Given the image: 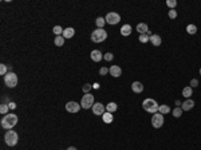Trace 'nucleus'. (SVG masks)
Returning a JSON list of instances; mask_svg holds the SVG:
<instances>
[{
  "instance_id": "1",
  "label": "nucleus",
  "mask_w": 201,
  "mask_h": 150,
  "mask_svg": "<svg viewBox=\"0 0 201 150\" xmlns=\"http://www.w3.org/2000/svg\"><path fill=\"white\" fill-rule=\"evenodd\" d=\"M0 123H1V127L5 129V130H12V127H15L16 123H18V115L14 113L7 114V115H4L1 118Z\"/></svg>"
},
{
  "instance_id": "2",
  "label": "nucleus",
  "mask_w": 201,
  "mask_h": 150,
  "mask_svg": "<svg viewBox=\"0 0 201 150\" xmlns=\"http://www.w3.org/2000/svg\"><path fill=\"white\" fill-rule=\"evenodd\" d=\"M142 107H143L145 111L154 114V113H158V107L160 106H158V103L156 102L153 98H146L142 102Z\"/></svg>"
},
{
  "instance_id": "3",
  "label": "nucleus",
  "mask_w": 201,
  "mask_h": 150,
  "mask_svg": "<svg viewBox=\"0 0 201 150\" xmlns=\"http://www.w3.org/2000/svg\"><path fill=\"white\" fill-rule=\"evenodd\" d=\"M107 39V32L103 28H97L91 32V40L94 43H102Z\"/></svg>"
},
{
  "instance_id": "4",
  "label": "nucleus",
  "mask_w": 201,
  "mask_h": 150,
  "mask_svg": "<svg viewBox=\"0 0 201 150\" xmlns=\"http://www.w3.org/2000/svg\"><path fill=\"white\" fill-rule=\"evenodd\" d=\"M4 141L7 143L8 146H15L19 141V137H18V133L15 130H7L5 136H4Z\"/></svg>"
},
{
  "instance_id": "5",
  "label": "nucleus",
  "mask_w": 201,
  "mask_h": 150,
  "mask_svg": "<svg viewBox=\"0 0 201 150\" xmlns=\"http://www.w3.org/2000/svg\"><path fill=\"white\" fill-rule=\"evenodd\" d=\"M80 106H82V109H84V110L91 109V107L94 106V95H91L90 92H88V94H84V95L82 97V101H80Z\"/></svg>"
},
{
  "instance_id": "6",
  "label": "nucleus",
  "mask_w": 201,
  "mask_h": 150,
  "mask_svg": "<svg viewBox=\"0 0 201 150\" xmlns=\"http://www.w3.org/2000/svg\"><path fill=\"white\" fill-rule=\"evenodd\" d=\"M18 75L15 73H12V71H10V73L4 77V83L7 84V87H10V88H14L16 84H18Z\"/></svg>"
},
{
  "instance_id": "7",
  "label": "nucleus",
  "mask_w": 201,
  "mask_h": 150,
  "mask_svg": "<svg viewBox=\"0 0 201 150\" xmlns=\"http://www.w3.org/2000/svg\"><path fill=\"white\" fill-rule=\"evenodd\" d=\"M105 20H106V23L110 24V26H115V24H118V23L121 22V16H119V14H117V12H109V14L106 15Z\"/></svg>"
},
{
  "instance_id": "8",
  "label": "nucleus",
  "mask_w": 201,
  "mask_h": 150,
  "mask_svg": "<svg viewBox=\"0 0 201 150\" xmlns=\"http://www.w3.org/2000/svg\"><path fill=\"white\" fill-rule=\"evenodd\" d=\"M164 125V115L160 113H154L152 117V126L154 129H160Z\"/></svg>"
},
{
  "instance_id": "9",
  "label": "nucleus",
  "mask_w": 201,
  "mask_h": 150,
  "mask_svg": "<svg viewBox=\"0 0 201 150\" xmlns=\"http://www.w3.org/2000/svg\"><path fill=\"white\" fill-rule=\"evenodd\" d=\"M93 109V113H94V115H103V114L106 113V107L103 106L102 103H94V106L91 107Z\"/></svg>"
},
{
  "instance_id": "10",
  "label": "nucleus",
  "mask_w": 201,
  "mask_h": 150,
  "mask_svg": "<svg viewBox=\"0 0 201 150\" xmlns=\"http://www.w3.org/2000/svg\"><path fill=\"white\" fill-rule=\"evenodd\" d=\"M80 109H82V106L77 102H67L66 103V110L69 113H78Z\"/></svg>"
},
{
  "instance_id": "11",
  "label": "nucleus",
  "mask_w": 201,
  "mask_h": 150,
  "mask_svg": "<svg viewBox=\"0 0 201 150\" xmlns=\"http://www.w3.org/2000/svg\"><path fill=\"white\" fill-rule=\"evenodd\" d=\"M193 107H194V101L193 99H190V98L185 99V101L181 103V109H182L184 111H190Z\"/></svg>"
},
{
  "instance_id": "12",
  "label": "nucleus",
  "mask_w": 201,
  "mask_h": 150,
  "mask_svg": "<svg viewBox=\"0 0 201 150\" xmlns=\"http://www.w3.org/2000/svg\"><path fill=\"white\" fill-rule=\"evenodd\" d=\"M90 58H91L93 62L98 63V62H101V60L103 59V54L99 51V50H93L91 54H90Z\"/></svg>"
},
{
  "instance_id": "13",
  "label": "nucleus",
  "mask_w": 201,
  "mask_h": 150,
  "mask_svg": "<svg viewBox=\"0 0 201 150\" xmlns=\"http://www.w3.org/2000/svg\"><path fill=\"white\" fill-rule=\"evenodd\" d=\"M109 73H110V75L111 77H114V78H119L121 75H122V68H121L119 66H111L109 68Z\"/></svg>"
},
{
  "instance_id": "14",
  "label": "nucleus",
  "mask_w": 201,
  "mask_h": 150,
  "mask_svg": "<svg viewBox=\"0 0 201 150\" xmlns=\"http://www.w3.org/2000/svg\"><path fill=\"white\" fill-rule=\"evenodd\" d=\"M135 28H137V32H139V35H145L149 32V27L146 23H138Z\"/></svg>"
},
{
  "instance_id": "15",
  "label": "nucleus",
  "mask_w": 201,
  "mask_h": 150,
  "mask_svg": "<svg viewBox=\"0 0 201 150\" xmlns=\"http://www.w3.org/2000/svg\"><path fill=\"white\" fill-rule=\"evenodd\" d=\"M150 43L153 44V46H156V47H160L161 43H162L161 36H160V35H157V34H153V35L150 36Z\"/></svg>"
},
{
  "instance_id": "16",
  "label": "nucleus",
  "mask_w": 201,
  "mask_h": 150,
  "mask_svg": "<svg viewBox=\"0 0 201 150\" xmlns=\"http://www.w3.org/2000/svg\"><path fill=\"white\" fill-rule=\"evenodd\" d=\"M132 90L135 94H139V92L143 91V84L141 82H133L132 83Z\"/></svg>"
},
{
  "instance_id": "17",
  "label": "nucleus",
  "mask_w": 201,
  "mask_h": 150,
  "mask_svg": "<svg viewBox=\"0 0 201 150\" xmlns=\"http://www.w3.org/2000/svg\"><path fill=\"white\" fill-rule=\"evenodd\" d=\"M74 35H75V29H74L73 27H69V28H64L62 36L64 38V39H70V38H73Z\"/></svg>"
},
{
  "instance_id": "18",
  "label": "nucleus",
  "mask_w": 201,
  "mask_h": 150,
  "mask_svg": "<svg viewBox=\"0 0 201 150\" xmlns=\"http://www.w3.org/2000/svg\"><path fill=\"white\" fill-rule=\"evenodd\" d=\"M132 26L130 24H125V26L121 27V35L122 36H129L130 34H132Z\"/></svg>"
},
{
  "instance_id": "19",
  "label": "nucleus",
  "mask_w": 201,
  "mask_h": 150,
  "mask_svg": "<svg viewBox=\"0 0 201 150\" xmlns=\"http://www.w3.org/2000/svg\"><path fill=\"white\" fill-rule=\"evenodd\" d=\"M192 94H193V88L190 87V86H187V87L182 88V97H185V98H190L192 97Z\"/></svg>"
},
{
  "instance_id": "20",
  "label": "nucleus",
  "mask_w": 201,
  "mask_h": 150,
  "mask_svg": "<svg viewBox=\"0 0 201 150\" xmlns=\"http://www.w3.org/2000/svg\"><path fill=\"white\" fill-rule=\"evenodd\" d=\"M117 109H118V106H117V103L115 102H110V103H107L106 105V111L107 113L113 114L114 111H117Z\"/></svg>"
},
{
  "instance_id": "21",
  "label": "nucleus",
  "mask_w": 201,
  "mask_h": 150,
  "mask_svg": "<svg viewBox=\"0 0 201 150\" xmlns=\"http://www.w3.org/2000/svg\"><path fill=\"white\" fill-rule=\"evenodd\" d=\"M158 113L162 114V115H165V114H169V113H170V107H169L168 105H161V106L158 107Z\"/></svg>"
},
{
  "instance_id": "22",
  "label": "nucleus",
  "mask_w": 201,
  "mask_h": 150,
  "mask_svg": "<svg viewBox=\"0 0 201 150\" xmlns=\"http://www.w3.org/2000/svg\"><path fill=\"white\" fill-rule=\"evenodd\" d=\"M102 119H103V122H105V123H111V122H113V114L111 113H105L102 115Z\"/></svg>"
},
{
  "instance_id": "23",
  "label": "nucleus",
  "mask_w": 201,
  "mask_h": 150,
  "mask_svg": "<svg viewBox=\"0 0 201 150\" xmlns=\"http://www.w3.org/2000/svg\"><path fill=\"white\" fill-rule=\"evenodd\" d=\"M182 111H184V110L181 109V107H174V109H173V111H172V114H173V117H174V118H181V115H182Z\"/></svg>"
},
{
  "instance_id": "24",
  "label": "nucleus",
  "mask_w": 201,
  "mask_h": 150,
  "mask_svg": "<svg viewBox=\"0 0 201 150\" xmlns=\"http://www.w3.org/2000/svg\"><path fill=\"white\" fill-rule=\"evenodd\" d=\"M54 43H55V46H58V47H62L63 44H64V38H63V36H55Z\"/></svg>"
},
{
  "instance_id": "25",
  "label": "nucleus",
  "mask_w": 201,
  "mask_h": 150,
  "mask_svg": "<svg viewBox=\"0 0 201 150\" xmlns=\"http://www.w3.org/2000/svg\"><path fill=\"white\" fill-rule=\"evenodd\" d=\"M63 31H64V29H62V27H60V26H55L54 28H52V32H54L56 36H62Z\"/></svg>"
},
{
  "instance_id": "26",
  "label": "nucleus",
  "mask_w": 201,
  "mask_h": 150,
  "mask_svg": "<svg viewBox=\"0 0 201 150\" xmlns=\"http://www.w3.org/2000/svg\"><path fill=\"white\" fill-rule=\"evenodd\" d=\"M105 23H106L105 18H97V20H95V24H97L98 28H103V27H105Z\"/></svg>"
},
{
  "instance_id": "27",
  "label": "nucleus",
  "mask_w": 201,
  "mask_h": 150,
  "mask_svg": "<svg viewBox=\"0 0 201 150\" xmlns=\"http://www.w3.org/2000/svg\"><path fill=\"white\" fill-rule=\"evenodd\" d=\"M187 32L190 34V35H194V34L197 32V27L194 26V24H189V26L187 27Z\"/></svg>"
},
{
  "instance_id": "28",
  "label": "nucleus",
  "mask_w": 201,
  "mask_h": 150,
  "mask_svg": "<svg viewBox=\"0 0 201 150\" xmlns=\"http://www.w3.org/2000/svg\"><path fill=\"white\" fill-rule=\"evenodd\" d=\"M10 73L8 71V67H7V64H0V75H7V74Z\"/></svg>"
},
{
  "instance_id": "29",
  "label": "nucleus",
  "mask_w": 201,
  "mask_h": 150,
  "mask_svg": "<svg viewBox=\"0 0 201 150\" xmlns=\"http://www.w3.org/2000/svg\"><path fill=\"white\" fill-rule=\"evenodd\" d=\"M8 109H10V106H8V105H5V103H1V106H0V113L3 114V115H7Z\"/></svg>"
},
{
  "instance_id": "30",
  "label": "nucleus",
  "mask_w": 201,
  "mask_h": 150,
  "mask_svg": "<svg viewBox=\"0 0 201 150\" xmlns=\"http://www.w3.org/2000/svg\"><path fill=\"white\" fill-rule=\"evenodd\" d=\"M138 39L141 43H147V42H150V36H147L146 34H145V35H139Z\"/></svg>"
},
{
  "instance_id": "31",
  "label": "nucleus",
  "mask_w": 201,
  "mask_h": 150,
  "mask_svg": "<svg viewBox=\"0 0 201 150\" xmlns=\"http://www.w3.org/2000/svg\"><path fill=\"white\" fill-rule=\"evenodd\" d=\"M166 5H168L170 10H174V7L177 5V1H176V0H166Z\"/></svg>"
},
{
  "instance_id": "32",
  "label": "nucleus",
  "mask_w": 201,
  "mask_h": 150,
  "mask_svg": "<svg viewBox=\"0 0 201 150\" xmlns=\"http://www.w3.org/2000/svg\"><path fill=\"white\" fill-rule=\"evenodd\" d=\"M103 58H105V60H106V62H111V60L114 59V55L111 54V52H106V54L103 55Z\"/></svg>"
},
{
  "instance_id": "33",
  "label": "nucleus",
  "mask_w": 201,
  "mask_h": 150,
  "mask_svg": "<svg viewBox=\"0 0 201 150\" xmlns=\"http://www.w3.org/2000/svg\"><path fill=\"white\" fill-rule=\"evenodd\" d=\"M91 88H93V84H88V83H86V84H84V86H83V87H82V90H83V92H84V94H88Z\"/></svg>"
},
{
  "instance_id": "34",
  "label": "nucleus",
  "mask_w": 201,
  "mask_h": 150,
  "mask_svg": "<svg viewBox=\"0 0 201 150\" xmlns=\"http://www.w3.org/2000/svg\"><path fill=\"white\" fill-rule=\"evenodd\" d=\"M169 18L170 19H176L177 18V11H176V10H169Z\"/></svg>"
},
{
  "instance_id": "35",
  "label": "nucleus",
  "mask_w": 201,
  "mask_h": 150,
  "mask_svg": "<svg viewBox=\"0 0 201 150\" xmlns=\"http://www.w3.org/2000/svg\"><path fill=\"white\" fill-rule=\"evenodd\" d=\"M189 86H190L192 88L197 87V86H198V81H197V79H192V81H190V84H189Z\"/></svg>"
},
{
  "instance_id": "36",
  "label": "nucleus",
  "mask_w": 201,
  "mask_h": 150,
  "mask_svg": "<svg viewBox=\"0 0 201 150\" xmlns=\"http://www.w3.org/2000/svg\"><path fill=\"white\" fill-rule=\"evenodd\" d=\"M107 73H109V68H107V67H102V68L99 70V75H106Z\"/></svg>"
},
{
  "instance_id": "37",
  "label": "nucleus",
  "mask_w": 201,
  "mask_h": 150,
  "mask_svg": "<svg viewBox=\"0 0 201 150\" xmlns=\"http://www.w3.org/2000/svg\"><path fill=\"white\" fill-rule=\"evenodd\" d=\"M8 106H10V109H11V110H15V109H16V103H15V102H11L10 105H8Z\"/></svg>"
},
{
  "instance_id": "38",
  "label": "nucleus",
  "mask_w": 201,
  "mask_h": 150,
  "mask_svg": "<svg viewBox=\"0 0 201 150\" xmlns=\"http://www.w3.org/2000/svg\"><path fill=\"white\" fill-rule=\"evenodd\" d=\"M93 88L98 90V88H99V83H94V84H93Z\"/></svg>"
},
{
  "instance_id": "39",
  "label": "nucleus",
  "mask_w": 201,
  "mask_h": 150,
  "mask_svg": "<svg viewBox=\"0 0 201 150\" xmlns=\"http://www.w3.org/2000/svg\"><path fill=\"white\" fill-rule=\"evenodd\" d=\"M67 150H77V147H74V146H70Z\"/></svg>"
},
{
  "instance_id": "40",
  "label": "nucleus",
  "mask_w": 201,
  "mask_h": 150,
  "mask_svg": "<svg viewBox=\"0 0 201 150\" xmlns=\"http://www.w3.org/2000/svg\"><path fill=\"white\" fill-rule=\"evenodd\" d=\"M200 75H201V68H200Z\"/></svg>"
}]
</instances>
